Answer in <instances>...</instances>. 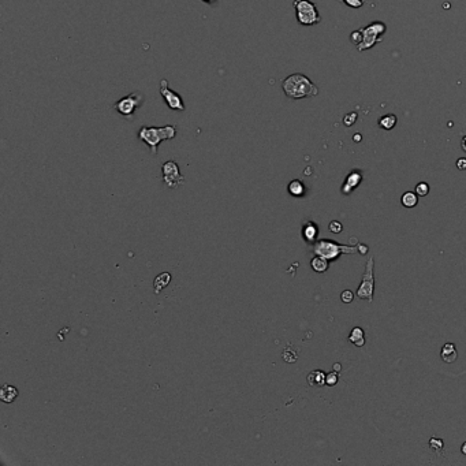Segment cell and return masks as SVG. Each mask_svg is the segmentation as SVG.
Instances as JSON below:
<instances>
[{
	"label": "cell",
	"instance_id": "6da1fadb",
	"mask_svg": "<svg viewBox=\"0 0 466 466\" xmlns=\"http://www.w3.org/2000/svg\"><path fill=\"white\" fill-rule=\"evenodd\" d=\"M282 89L289 99H309L318 94V88L309 78L301 73L286 77L282 81Z\"/></svg>",
	"mask_w": 466,
	"mask_h": 466
},
{
	"label": "cell",
	"instance_id": "7a4b0ae2",
	"mask_svg": "<svg viewBox=\"0 0 466 466\" xmlns=\"http://www.w3.org/2000/svg\"><path fill=\"white\" fill-rule=\"evenodd\" d=\"M176 127L174 125H166L163 127H148L142 126L138 131V138L147 144L152 155H156L157 148L162 141L175 138Z\"/></svg>",
	"mask_w": 466,
	"mask_h": 466
},
{
	"label": "cell",
	"instance_id": "3957f363",
	"mask_svg": "<svg viewBox=\"0 0 466 466\" xmlns=\"http://www.w3.org/2000/svg\"><path fill=\"white\" fill-rule=\"evenodd\" d=\"M359 247L347 246V245H339V243L334 242V241H328V239H321L313 245V253L316 256H321L327 260H336L341 255H351L355 253Z\"/></svg>",
	"mask_w": 466,
	"mask_h": 466
},
{
	"label": "cell",
	"instance_id": "277c9868",
	"mask_svg": "<svg viewBox=\"0 0 466 466\" xmlns=\"http://www.w3.org/2000/svg\"><path fill=\"white\" fill-rule=\"evenodd\" d=\"M293 7L296 9V17L300 25L312 26L321 21L317 7L310 0H294Z\"/></svg>",
	"mask_w": 466,
	"mask_h": 466
},
{
	"label": "cell",
	"instance_id": "5b68a950",
	"mask_svg": "<svg viewBox=\"0 0 466 466\" xmlns=\"http://www.w3.org/2000/svg\"><path fill=\"white\" fill-rule=\"evenodd\" d=\"M363 30V43L357 47V50L361 51L371 50L377 43L383 40V36L387 31V26L383 22H372L365 27H361Z\"/></svg>",
	"mask_w": 466,
	"mask_h": 466
},
{
	"label": "cell",
	"instance_id": "8992f818",
	"mask_svg": "<svg viewBox=\"0 0 466 466\" xmlns=\"http://www.w3.org/2000/svg\"><path fill=\"white\" fill-rule=\"evenodd\" d=\"M373 268H375V260H373V257H369L367 261V265H365V272H364L363 280H361L359 290H357V297H359L360 300H367L368 302H372L373 292H375Z\"/></svg>",
	"mask_w": 466,
	"mask_h": 466
},
{
	"label": "cell",
	"instance_id": "52a82bcc",
	"mask_svg": "<svg viewBox=\"0 0 466 466\" xmlns=\"http://www.w3.org/2000/svg\"><path fill=\"white\" fill-rule=\"evenodd\" d=\"M144 104V94L141 92H133L127 94L121 100H118L114 104V108L117 110L118 114H121L125 118H133L134 112Z\"/></svg>",
	"mask_w": 466,
	"mask_h": 466
},
{
	"label": "cell",
	"instance_id": "ba28073f",
	"mask_svg": "<svg viewBox=\"0 0 466 466\" xmlns=\"http://www.w3.org/2000/svg\"><path fill=\"white\" fill-rule=\"evenodd\" d=\"M160 94H162L163 100L166 101V104L168 105L170 110L174 111H185V103L184 99L181 97V94H178L174 90H171L168 88V81L163 78L160 81Z\"/></svg>",
	"mask_w": 466,
	"mask_h": 466
},
{
	"label": "cell",
	"instance_id": "9c48e42d",
	"mask_svg": "<svg viewBox=\"0 0 466 466\" xmlns=\"http://www.w3.org/2000/svg\"><path fill=\"white\" fill-rule=\"evenodd\" d=\"M163 181L166 182L168 188H178L185 182V178L182 176L180 171V167L175 162L170 160L163 164Z\"/></svg>",
	"mask_w": 466,
	"mask_h": 466
},
{
	"label": "cell",
	"instance_id": "30bf717a",
	"mask_svg": "<svg viewBox=\"0 0 466 466\" xmlns=\"http://www.w3.org/2000/svg\"><path fill=\"white\" fill-rule=\"evenodd\" d=\"M361 182H363V174H361L360 171H351V172L346 176L345 184L342 186V193H343V194H350L354 189L359 188Z\"/></svg>",
	"mask_w": 466,
	"mask_h": 466
},
{
	"label": "cell",
	"instance_id": "8fae6325",
	"mask_svg": "<svg viewBox=\"0 0 466 466\" xmlns=\"http://www.w3.org/2000/svg\"><path fill=\"white\" fill-rule=\"evenodd\" d=\"M440 357L443 360L444 363L451 364L454 361H457L458 353L457 349H455V346L453 343H446L443 346V349H442V353H440Z\"/></svg>",
	"mask_w": 466,
	"mask_h": 466
},
{
	"label": "cell",
	"instance_id": "7c38bea8",
	"mask_svg": "<svg viewBox=\"0 0 466 466\" xmlns=\"http://www.w3.org/2000/svg\"><path fill=\"white\" fill-rule=\"evenodd\" d=\"M326 379H327V375L323 371H313L308 375V384L318 388L326 384Z\"/></svg>",
	"mask_w": 466,
	"mask_h": 466
},
{
	"label": "cell",
	"instance_id": "4fadbf2b",
	"mask_svg": "<svg viewBox=\"0 0 466 466\" xmlns=\"http://www.w3.org/2000/svg\"><path fill=\"white\" fill-rule=\"evenodd\" d=\"M17 397H18V390H17L14 385L5 384L2 387V390H0V398H2L3 402L10 404V402H13Z\"/></svg>",
	"mask_w": 466,
	"mask_h": 466
},
{
	"label": "cell",
	"instance_id": "5bb4252c",
	"mask_svg": "<svg viewBox=\"0 0 466 466\" xmlns=\"http://www.w3.org/2000/svg\"><path fill=\"white\" fill-rule=\"evenodd\" d=\"M349 341L357 347H363L365 345V332L361 327H354L349 335Z\"/></svg>",
	"mask_w": 466,
	"mask_h": 466
},
{
	"label": "cell",
	"instance_id": "9a60e30c",
	"mask_svg": "<svg viewBox=\"0 0 466 466\" xmlns=\"http://www.w3.org/2000/svg\"><path fill=\"white\" fill-rule=\"evenodd\" d=\"M397 122H398V118L395 117L394 114H388L379 119V127H381L383 130H392L397 126Z\"/></svg>",
	"mask_w": 466,
	"mask_h": 466
},
{
	"label": "cell",
	"instance_id": "2e32d148",
	"mask_svg": "<svg viewBox=\"0 0 466 466\" xmlns=\"http://www.w3.org/2000/svg\"><path fill=\"white\" fill-rule=\"evenodd\" d=\"M310 265H312V269L318 272V274H321V272H326L328 268V260L327 259H324L321 256H316L312 259L310 261Z\"/></svg>",
	"mask_w": 466,
	"mask_h": 466
},
{
	"label": "cell",
	"instance_id": "e0dca14e",
	"mask_svg": "<svg viewBox=\"0 0 466 466\" xmlns=\"http://www.w3.org/2000/svg\"><path fill=\"white\" fill-rule=\"evenodd\" d=\"M401 202H402V205L405 208H414L417 205V202H418V196H417L416 192H406L402 194Z\"/></svg>",
	"mask_w": 466,
	"mask_h": 466
},
{
	"label": "cell",
	"instance_id": "ac0fdd59",
	"mask_svg": "<svg viewBox=\"0 0 466 466\" xmlns=\"http://www.w3.org/2000/svg\"><path fill=\"white\" fill-rule=\"evenodd\" d=\"M317 233L318 230L314 223L305 224L304 230H302V234H304V238L306 242H313L316 237H317Z\"/></svg>",
	"mask_w": 466,
	"mask_h": 466
},
{
	"label": "cell",
	"instance_id": "d6986e66",
	"mask_svg": "<svg viewBox=\"0 0 466 466\" xmlns=\"http://www.w3.org/2000/svg\"><path fill=\"white\" fill-rule=\"evenodd\" d=\"M289 193H290L292 196H294V197H301L305 193L304 184L298 180L292 181L290 185H289Z\"/></svg>",
	"mask_w": 466,
	"mask_h": 466
},
{
	"label": "cell",
	"instance_id": "ffe728a7",
	"mask_svg": "<svg viewBox=\"0 0 466 466\" xmlns=\"http://www.w3.org/2000/svg\"><path fill=\"white\" fill-rule=\"evenodd\" d=\"M282 357L286 363H290V364L296 363L297 360H298V351H297V349L294 347V346L289 345L286 349L283 350Z\"/></svg>",
	"mask_w": 466,
	"mask_h": 466
},
{
	"label": "cell",
	"instance_id": "44dd1931",
	"mask_svg": "<svg viewBox=\"0 0 466 466\" xmlns=\"http://www.w3.org/2000/svg\"><path fill=\"white\" fill-rule=\"evenodd\" d=\"M170 280H171V275L170 274L159 275V276L156 278V280H155V293H156V294H159L163 287H166L167 284L170 283Z\"/></svg>",
	"mask_w": 466,
	"mask_h": 466
},
{
	"label": "cell",
	"instance_id": "7402d4cb",
	"mask_svg": "<svg viewBox=\"0 0 466 466\" xmlns=\"http://www.w3.org/2000/svg\"><path fill=\"white\" fill-rule=\"evenodd\" d=\"M429 447L431 450H434L436 454L442 453V450H444V443L442 439H438V438H432L429 440Z\"/></svg>",
	"mask_w": 466,
	"mask_h": 466
},
{
	"label": "cell",
	"instance_id": "603a6c76",
	"mask_svg": "<svg viewBox=\"0 0 466 466\" xmlns=\"http://www.w3.org/2000/svg\"><path fill=\"white\" fill-rule=\"evenodd\" d=\"M416 193L417 196H420V197H425L426 194L429 193V185L426 184V182H420L416 186Z\"/></svg>",
	"mask_w": 466,
	"mask_h": 466
},
{
	"label": "cell",
	"instance_id": "cb8c5ba5",
	"mask_svg": "<svg viewBox=\"0 0 466 466\" xmlns=\"http://www.w3.org/2000/svg\"><path fill=\"white\" fill-rule=\"evenodd\" d=\"M350 41H351L355 47H359V45L363 43V30L359 29V30L353 31V33L350 34Z\"/></svg>",
	"mask_w": 466,
	"mask_h": 466
},
{
	"label": "cell",
	"instance_id": "d4e9b609",
	"mask_svg": "<svg viewBox=\"0 0 466 466\" xmlns=\"http://www.w3.org/2000/svg\"><path fill=\"white\" fill-rule=\"evenodd\" d=\"M330 231L334 234H339L343 231V226H342L341 222H338V220H334L330 223Z\"/></svg>",
	"mask_w": 466,
	"mask_h": 466
},
{
	"label": "cell",
	"instance_id": "484cf974",
	"mask_svg": "<svg viewBox=\"0 0 466 466\" xmlns=\"http://www.w3.org/2000/svg\"><path fill=\"white\" fill-rule=\"evenodd\" d=\"M341 300L343 301L345 304L353 302V300H354V293L351 292V290H345V292L341 294Z\"/></svg>",
	"mask_w": 466,
	"mask_h": 466
},
{
	"label": "cell",
	"instance_id": "4316f807",
	"mask_svg": "<svg viewBox=\"0 0 466 466\" xmlns=\"http://www.w3.org/2000/svg\"><path fill=\"white\" fill-rule=\"evenodd\" d=\"M355 121H357V114H355V112H350V114H347V115L343 118V123H345V126H347V127L354 125Z\"/></svg>",
	"mask_w": 466,
	"mask_h": 466
},
{
	"label": "cell",
	"instance_id": "83f0119b",
	"mask_svg": "<svg viewBox=\"0 0 466 466\" xmlns=\"http://www.w3.org/2000/svg\"><path fill=\"white\" fill-rule=\"evenodd\" d=\"M336 383H338V373H336V371H335V372L332 371V372H330L327 375V379H326V384L330 385V387H334V385H335Z\"/></svg>",
	"mask_w": 466,
	"mask_h": 466
},
{
	"label": "cell",
	"instance_id": "f1b7e54d",
	"mask_svg": "<svg viewBox=\"0 0 466 466\" xmlns=\"http://www.w3.org/2000/svg\"><path fill=\"white\" fill-rule=\"evenodd\" d=\"M341 2L345 3L346 6L351 7V9H360L364 5V0H341Z\"/></svg>",
	"mask_w": 466,
	"mask_h": 466
},
{
	"label": "cell",
	"instance_id": "f546056e",
	"mask_svg": "<svg viewBox=\"0 0 466 466\" xmlns=\"http://www.w3.org/2000/svg\"><path fill=\"white\" fill-rule=\"evenodd\" d=\"M457 168L461 171L466 170V157H461L457 160Z\"/></svg>",
	"mask_w": 466,
	"mask_h": 466
},
{
	"label": "cell",
	"instance_id": "4dcf8cb0",
	"mask_svg": "<svg viewBox=\"0 0 466 466\" xmlns=\"http://www.w3.org/2000/svg\"><path fill=\"white\" fill-rule=\"evenodd\" d=\"M461 148H462V151H463V152H466V135H465V137H462Z\"/></svg>",
	"mask_w": 466,
	"mask_h": 466
},
{
	"label": "cell",
	"instance_id": "1f68e13d",
	"mask_svg": "<svg viewBox=\"0 0 466 466\" xmlns=\"http://www.w3.org/2000/svg\"><path fill=\"white\" fill-rule=\"evenodd\" d=\"M359 247H360V252H361L363 255H365V253L368 252V246H365V245H360Z\"/></svg>",
	"mask_w": 466,
	"mask_h": 466
},
{
	"label": "cell",
	"instance_id": "d6a6232c",
	"mask_svg": "<svg viewBox=\"0 0 466 466\" xmlns=\"http://www.w3.org/2000/svg\"><path fill=\"white\" fill-rule=\"evenodd\" d=\"M461 451H462V453H463V454H465V455H466V442H465V443H463V444H462V447H461Z\"/></svg>",
	"mask_w": 466,
	"mask_h": 466
},
{
	"label": "cell",
	"instance_id": "836d02e7",
	"mask_svg": "<svg viewBox=\"0 0 466 466\" xmlns=\"http://www.w3.org/2000/svg\"><path fill=\"white\" fill-rule=\"evenodd\" d=\"M334 368H335L336 372H339V371H341V365H339V364H335V365H334Z\"/></svg>",
	"mask_w": 466,
	"mask_h": 466
},
{
	"label": "cell",
	"instance_id": "e575fe53",
	"mask_svg": "<svg viewBox=\"0 0 466 466\" xmlns=\"http://www.w3.org/2000/svg\"><path fill=\"white\" fill-rule=\"evenodd\" d=\"M202 2H204V3H209V5H212V3H215L216 0H202Z\"/></svg>",
	"mask_w": 466,
	"mask_h": 466
},
{
	"label": "cell",
	"instance_id": "d590c367",
	"mask_svg": "<svg viewBox=\"0 0 466 466\" xmlns=\"http://www.w3.org/2000/svg\"><path fill=\"white\" fill-rule=\"evenodd\" d=\"M353 139H354V141H361V135H354Z\"/></svg>",
	"mask_w": 466,
	"mask_h": 466
}]
</instances>
